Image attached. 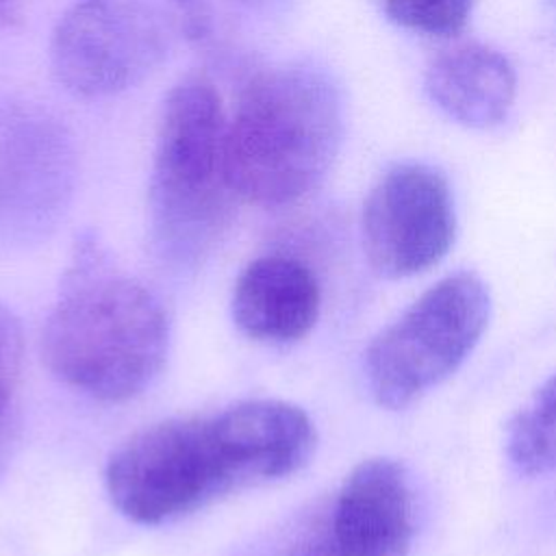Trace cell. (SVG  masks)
Here are the masks:
<instances>
[{
	"label": "cell",
	"instance_id": "cell-6",
	"mask_svg": "<svg viewBox=\"0 0 556 556\" xmlns=\"http://www.w3.org/2000/svg\"><path fill=\"white\" fill-rule=\"evenodd\" d=\"M113 506L130 521L159 526L237 491L213 415L169 417L128 437L104 471Z\"/></svg>",
	"mask_w": 556,
	"mask_h": 556
},
{
	"label": "cell",
	"instance_id": "cell-3",
	"mask_svg": "<svg viewBox=\"0 0 556 556\" xmlns=\"http://www.w3.org/2000/svg\"><path fill=\"white\" fill-rule=\"evenodd\" d=\"M228 111L204 72L178 78L163 98L148 176V224L159 256L202 263L226 237L241 204L228 169Z\"/></svg>",
	"mask_w": 556,
	"mask_h": 556
},
{
	"label": "cell",
	"instance_id": "cell-7",
	"mask_svg": "<svg viewBox=\"0 0 556 556\" xmlns=\"http://www.w3.org/2000/svg\"><path fill=\"white\" fill-rule=\"evenodd\" d=\"M454 237V198L439 167L402 161L371 185L361 211V241L376 274H421L450 252Z\"/></svg>",
	"mask_w": 556,
	"mask_h": 556
},
{
	"label": "cell",
	"instance_id": "cell-5",
	"mask_svg": "<svg viewBox=\"0 0 556 556\" xmlns=\"http://www.w3.org/2000/svg\"><path fill=\"white\" fill-rule=\"evenodd\" d=\"M491 317L486 285L456 271L428 287L365 350V380L374 400L400 410L447 380L473 352Z\"/></svg>",
	"mask_w": 556,
	"mask_h": 556
},
{
	"label": "cell",
	"instance_id": "cell-1",
	"mask_svg": "<svg viewBox=\"0 0 556 556\" xmlns=\"http://www.w3.org/2000/svg\"><path fill=\"white\" fill-rule=\"evenodd\" d=\"M343 135L345 100L328 67L289 59L252 72L226 124L239 202L282 208L304 200L332 169Z\"/></svg>",
	"mask_w": 556,
	"mask_h": 556
},
{
	"label": "cell",
	"instance_id": "cell-12",
	"mask_svg": "<svg viewBox=\"0 0 556 556\" xmlns=\"http://www.w3.org/2000/svg\"><path fill=\"white\" fill-rule=\"evenodd\" d=\"M506 454L523 476L556 471V374L510 419Z\"/></svg>",
	"mask_w": 556,
	"mask_h": 556
},
{
	"label": "cell",
	"instance_id": "cell-17",
	"mask_svg": "<svg viewBox=\"0 0 556 556\" xmlns=\"http://www.w3.org/2000/svg\"><path fill=\"white\" fill-rule=\"evenodd\" d=\"M7 2H9V0H0V9H2Z\"/></svg>",
	"mask_w": 556,
	"mask_h": 556
},
{
	"label": "cell",
	"instance_id": "cell-4",
	"mask_svg": "<svg viewBox=\"0 0 556 556\" xmlns=\"http://www.w3.org/2000/svg\"><path fill=\"white\" fill-rule=\"evenodd\" d=\"M211 30L208 0H74L52 28L50 72L74 98H115Z\"/></svg>",
	"mask_w": 556,
	"mask_h": 556
},
{
	"label": "cell",
	"instance_id": "cell-2",
	"mask_svg": "<svg viewBox=\"0 0 556 556\" xmlns=\"http://www.w3.org/2000/svg\"><path fill=\"white\" fill-rule=\"evenodd\" d=\"M169 317L161 298L102 254L83 252L41 334L56 380L100 402H126L161 374Z\"/></svg>",
	"mask_w": 556,
	"mask_h": 556
},
{
	"label": "cell",
	"instance_id": "cell-15",
	"mask_svg": "<svg viewBox=\"0 0 556 556\" xmlns=\"http://www.w3.org/2000/svg\"><path fill=\"white\" fill-rule=\"evenodd\" d=\"M289 556H337L330 536V519H313L293 541Z\"/></svg>",
	"mask_w": 556,
	"mask_h": 556
},
{
	"label": "cell",
	"instance_id": "cell-11",
	"mask_svg": "<svg viewBox=\"0 0 556 556\" xmlns=\"http://www.w3.org/2000/svg\"><path fill=\"white\" fill-rule=\"evenodd\" d=\"M424 89L450 119L489 130L508 117L517 98V74L502 50L473 39L454 41L426 63Z\"/></svg>",
	"mask_w": 556,
	"mask_h": 556
},
{
	"label": "cell",
	"instance_id": "cell-13",
	"mask_svg": "<svg viewBox=\"0 0 556 556\" xmlns=\"http://www.w3.org/2000/svg\"><path fill=\"white\" fill-rule=\"evenodd\" d=\"M384 15L404 30L452 39L469 22L476 0H378Z\"/></svg>",
	"mask_w": 556,
	"mask_h": 556
},
{
	"label": "cell",
	"instance_id": "cell-16",
	"mask_svg": "<svg viewBox=\"0 0 556 556\" xmlns=\"http://www.w3.org/2000/svg\"><path fill=\"white\" fill-rule=\"evenodd\" d=\"M254 13H263V15H276L280 11H285L289 7L291 0H232Z\"/></svg>",
	"mask_w": 556,
	"mask_h": 556
},
{
	"label": "cell",
	"instance_id": "cell-8",
	"mask_svg": "<svg viewBox=\"0 0 556 556\" xmlns=\"http://www.w3.org/2000/svg\"><path fill=\"white\" fill-rule=\"evenodd\" d=\"M337 556H408L415 497L406 467L374 456L352 467L328 510Z\"/></svg>",
	"mask_w": 556,
	"mask_h": 556
},
{
	"label": "cell",
	"instance_id": "cell-14",
	"mask_svg": "<svg viewBox=\"0 0 556 556\" xmlns=\"http://www.w3.org/2000/svg\"><path fill=\"white\" fill-rule=\"evenodd\" d=\"M22 371V332L17 319L0 306V432L13 404Z\"/></svg>",
	"mask_w": 556,
	"mask_h": 556
},
{
	"label": "cell",
	"instance_id": "cell-9",
	"mask_svg": "<svg viewBox=\"0 0 556 556\" xmlns=\"http://www.w3.org/2000/svg\"><path fill=\"white\" fill-rule=\"evenodd\" d=\"M237 489L300 471L317 447L313 419L285 400H245L213 415Z\"/></svg>",
	"mask_w": 556,
	"mask_h": 556
},
{
	"label": "cell",
	"instance_id": "cell-10",
	"mask_svg": "<svg viewBox=\"0 0 556 556\" xmlns=\"http://www.w3.org/2000/svg\"><path fill=\"white\" fill-rule=\"evenodd\" d=\"M230 308L245 337L265 343H291L315 328L321 291L306 263L285 254H263L237 276Z\"/></svg>",
	"mask_w": 556,
	"mask_h": 556
}]
</instances>
